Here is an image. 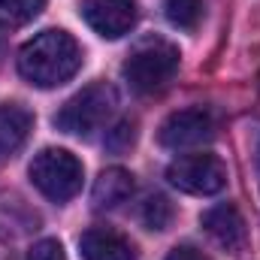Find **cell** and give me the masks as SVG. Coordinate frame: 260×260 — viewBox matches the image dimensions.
<instances>
[{
  "label": "cell",
  "mask_w": 260,
  "mask_h": 260,
  "mask_svg": "<svg viewBox=\"0 0 260 260\" xmlns=\"http://www.w3.org/2000/svg\"><path fill=\"white\" fill-rule=\"evenodd\" d=\"M79 67H82V49L61 27H49L18 49V73L37 88L64 85L79 73Z\"/></svg>",
  "instance_id": "obj_1"
},
{
  "label": "cell",
  "mask_w": 260,
  "mask_h": 260,
  "mask_svg": "<svg viewBox=\"0 0 260 260\" xmlns=\"http://www.w3.org/2000/svg\"><path fill=\"white\" fill-rule=\"evenodd\" d=\"M121 73L136 94H157L179 73V49L167 40H145L130 52Z\"/></svg>",
  "instance_id": "obj_2"
},
{
  "label": "cell",
  "mask_w": 260,
  "mask_h": 260,
  "mask_svg": "<svg viewBox=\"0 0 260 260\" xmlns=\"http://www.w3.org/2000/svg\"><path fill=\"white\" fill-rule=\"evenodd\" d=\"M115 106H118L115 88L109 82H94L61 106V112L55 115V127L70 136H91L112 118Z\"/></svg>",
  "instance_id": "obj_3"
},
{
  "label": "cell",
  "mask_w": 260,
  "mask_h": 260,
  "mask_svg": "<svg viewBox=\"0 0 260 260\" xmlns=\"http://www.w3.org/2000/svg\"><path fill=\"white\" fill-rule=\"evenodd\" d=\"M34 188L52 203H67L82 191V179H85V167L76 154H70L67 148H43L27 170Z\"/></svg>",
  "instance_id": "obj_4"
},
{
  "label": "cell",
  "mask_w": 260,
  "mask_h": 260,
  "mask_svg": "<svg viewBox=\"0 0 260 260\" xmlns=\"http://www.w3.org/2000/svg\"><path fill=\"white\" fill-rule=\"evenodd\" d=\"M167 179L173 188L194 197H212L227 188V164L212 151L182 154L167 167Z\"/></svg>",
  "instance_id": "obj_5"
},
{
  "label": "cell",
  "mask_w": 260,
  "mask_h": 260,
  "mask_svg": "<svg viewBox=\"0 0 260 260\" xmlns=\"http://www.w3.org/2000/svg\"><path fill=\"white\" fill-rule=\"evenodd\" d=\"M215 136V118L209 109L203 106H194V109H179L173 112L160 130H157V142L164 148H194V145H203Z\"/></svg>",
  "instance_id": "obj_6"
},
{
  "label": "cell",
  "mask_w": 260,
  "mask_h": 260,
  "mask_svg": "<svg viewBox=\"0 0 260 260\" xmlns=\"http://www.w3.org/2000/svg\"><path fill=\"white\" fill-rule=\"evenodd\" d=\"M82 18L94 34L103 40H118L136 24V3L133 0H82Z\"/></svg>",
  "instance_id": "obj_7"
},
{
  "label": "cell",
  "mask_w": 260,
  "mask_h": 260,
  "mask_svg": "<svg viewBox=\"0 0 260 260\" xmlns=\"http://www.w3.org/2000/svg\"><path fill=\"white\" fill-rule=\"evenodd\" d=\"M203 227L206 233L227 251H239L245 248L248 242V227H245V218L239 215V209L233 203H221V206H212L209 212H203Z\"/></svg>",
  "instance_id": "obj_8"
},
{
  "label": "cell",
  "mask_w": 260,
  "mask_h": 260,
  "mask_svg": "<svg viewBox=\"0 0 260 260\" xmlns=\"http://www.w3.org/2000/svg\"><path fill=\"white\" fill-rule=\"evenodd\" d=\"M79 251L85 260H136V248L121 233L109 227H91L79 239Z\"/></svg>",
  "instance_id": "obj_9"
},
{
  "label": "cell",
  "mask_w": 260,
  "mask_h": 260,
  "mask_svg": "<svg viewBox=\"0 0 260 260\" xmlns=\"http://www.w3.org/2000/svg\"><path fill=\"white\" fill-rule=\"evenodd\" d=\"M34 115L21 103H0V164L12 157L30 136Z\"/></svg>",
  "instance_id": "obj_10"
},
{
  "label": "cell",
  "mask_w": 260,
  "mask_h": 260,
  "mask_svg": "<svg viewBox=\"0 0 260 260\" xmlns=\"http://www.w3.org/2000/svg\"><path fill=\"white\" fill-rule=\"evenodd\" d=\"M133 194V176L124 167H109L97 176L94 188H91V206L97 212H109L118 209L121 203H127Z\"/></svg>",
  "instance_id": "obj_11"
},
{
  "label": "cell",
  "mask_w": 260,
  "mask_h": 260,
  "mask_svg": "<svg viewBox=\"0 0 260 260\" xmlns=\"http://www.w3.org/2000/svg\"><path fill=\"white\" fill-rule=\"evenodd\" d=\"M139 221L145 230H167L170 221H173V203L164 194H151L145 197V203L139 206Z\"/></svg>",
  "instance_id": "obj_12"
},
{
  "label": "cell",
  "mask_w": 260,
  "mask_h": 260,
  "mask_svg": "<svg viewBox=\"0 0 260 260\" xmlns=\"http://www.w3.org/2000/svg\"><path fill=\"white\" fill-rule=\"evenodd\" d=\"M46 9V0H0V24L21 27Z\"/></svg>",
  "instance_id": "obj_13"
},
{
  "label": "cell",
  "mask_w": 260,
  "mask_h": 260,
  "mask_svg": "<svg viewBox=\"0 0 260 260\" xmlns=\"http://www.w3.org/2000/svg\"><path fill=\"white\" fill-rule=\"evenodd\" d=\"M167 18L179 30H194L203 18V0H167Z\"/></svg>",
  "instance_id": "obj_14"
},
{
  "label": "cell",
  "mask_w": 260,
  "mask_h": 260,
  "mask_svg": "<svg viewBox=\"0 0 260 260\" xmlns=\"http://www.w3.org/2000/svg\"><path fill=\"white\" fill-rule=\"evenodd\" d=\"M136 142V124L124 118V121H118L115 127L109 130V136H106V145L115 151V154H121V151H127L130 145Z\"/></svg>",
  "instance_id": "obj_15"
},
{
  "label": "cell",
  "mask_w": 260,
  "mask_h": 260,
  "mask_svg": "<svg viewBox=\"0 0 260 260\" xmlns=\"http://www.w3.org/2000/svg\"><path fill=\"white\" fill-rule=\"evenodd\" d=\"M27 260H67V254H64V245L58 239H40L30 248Z\"/></svg>",
  "instance_id": "obj_16"
},
{
  "label": "cell",
  "mask_w": 260,
  "mask_h": 260,
  "mask_svg": "<svg viewBox=\"0 0 260 260\" xmlns=\"http://www.w3.org/2000/svg\"><path fill=\"white\" fill-rule=\"evenodd\" d=\"M167 260H209L200 248H194V245H176L170 254H167Z\"/></svg>",
  "instance_id": "obj_17"
},
{
  "label": "cell",
  "mask_w": 260,
  "mask_h": 260,
  "mask_svg": "<svg viewBox=\"0 0 260 260\" xmlns=\"http://www.w3.org/2000/svg\"><path fill=\"white\" fill-rule=\"evenodd\" d=\"M0 260H15V245L3 227H0Z\"/></svg>",
  "instance_id": "obj_18"
}]
</instances>
